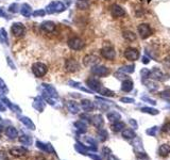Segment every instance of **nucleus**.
Segmentation results:
<instances>
[{
	"label": "nucleus",
	"instance_id": "obj_1",
	"mask_svg": "<svg viewBox=\"0 0 170 160\" xmlns=\"http://www.w3.org/2000/svg\"><path fill=\"white\" fill-rule=\"evenodd\" d=\"M137 30H138V34H139V36L142 40H146V38H148L152 34V29L148 24H140V25H138Z\"/></svg>",
	"mask_w": 170,
	"mask_h": 160
},
{
	"label": "nucleus",
	"instance_id": "obj_2",
	"mask_svg": "<svg viewBox=\"0 0 170 160\" xmlns=\"http://www.w3.org/2000/svg\"><path fill=\"white\" fill-rule=\"evenodd\" d=\"M86 84H87V86H88L89 89H90L93 92H98V93H99V91L102 89L101 81H100L99 79L95 78V77H91V78L87 79V80H86Z\"/></svg>",
	"mask_w": 170,
	"mask_h": 160
},
{
	"label": "nucleus",
	"instance_id": "obj_3",
	"mask_svg": "<svg viewBox=\"0 0 170 160\" xmlns=\"http://www.w3.org/2000/svg\"><path fill=\"white\" fill-rule=\"evenodd\" d=\"M99 62H100L99 58L97 56H95V55H87L83 59V64L85 66H88V67H94V66L98 65Z\"/></svg>",
	"mask_w": 170,
	"mask_h": 160
},
{
	"label": "nucleus",
	"instance_id": "obj_4",
	"mask_svg": "<svg viewBox=\"0 0 170 160\" xmlns=\"http://www.w3.org/2000/svg\"><path fill=\"white\" fill-rule=\"evenodd\" d=\"M91 73L97 77H105L109 74V71L107 66L104 65H96L93 67Z\"/></svg>",
	"mask_w": 170,
	"mask_h": 160
},
{
	"label": "nucleus",
	"instance_id": "obj_5",
	"mask_svg": "<svg viewBox=\"0 0 170 160\" xmlns=\"http://www.w3.org/2000/svg\"><path fill=\"white\" fill-rule=\"evenodd\" d=\"M101 55L107 60H113L115 58V56H116V52H115V49L113 48L112 46L107 45L101 49Z\"/></svg>",
	"mask_w": 170,
	"mask_h": 160
},
{
	"label": "nucleus",
	"instance_id": "obj_6",
	"mask_svg": "<svg viewBox=\"0 0 170 160\" xmlns=\"http://www.w3.org/2000/svg\"><path fill=\"white\" fill-rule=\"evenodd\" d=\"M68 46L74 50H81L84 47V42L80 38H72L68 41Z\"/></svg>",
	"mask_w": 170,
	"mask_h": 160
},
{
	"label": "nucleus",
	"instance_id": "obj_7",
	"mask_svg": "<svg viewBox=\"0 0 170 160\" xmlns=\"http://www.w3.org/2000/svg\"><path fill=\"white\" fill-rule=\"evenodd\" d=\"M125 57L127 60H130V61H136L139 58V51L135 48H127L125 51Z\"/></svg>",
	"mask_w": 170,
	"mask_h": 160
},
{
	"label": "nucleus",
	"instance_id": "obj_8",
	"mask_svg": "<svg viewBox=\"0 0 170 160\" xmlns=\"http://www.w3.org/2000/svg\"><path fill=\"white\" fill-rule=\"evenodd\" d=\"M33 73L36 77H43L47 73V66L43 63H35L33 65Z\"/></svg>",
	"mask_w": 170,
	"mask_h": 160
},
{
	"label": "nucleus",
	"instance_id": "obj_9",
	"mask_svg": "<svg viewBox=\"0 0 170 160\" xmlns=\"http://www.w3.org/2000/svg\"><path fill=\"white\" fill-rule=\"evenodd\" d=\"M150 78H152L153 80H158V81H163L165 80V74L158 67H153L150 73Z\"/></svg>",
	"mask_w": 170,
	"mask_h": 160
},
{
	"label": "nucleus",
	"instance_id": "obj_10",
	"mask_svg": "<svg viewBox=\"0 0 170 160\" xmlns=\"http://www.w3.org/2000/svg\"><path fill=\"white\" fill-rule=\"evenodd\" d=\"M111 13H112L113 17L119 18V17H122V16L125 15V10L119 4H113L112 5V10H111Z\"/></svg>",
	"mask_w": 170,
	"mask_h": 160
},
{
	"label": "nucleus",
	"instance_id": "obj_11",
	"mask_svg": "<svg viewBox=\"0 0 170 160\" xmlns=\"http://www.w3.org/2000/svg\"><path fill=\"white\" fill-rule=\"evenodd\" d=\"M65 67H66L67 71L70 72V73H74V72L80 69L79 63H78L77 60H74V59H69V60H67L66 64H65Z\"/></svg>",
	"mask_w": 170,
	"mask_h": 160
},
{
	"label": "nucleus",
	"instance_id": "obj_12",
	"mask_svg": "<svg viewBox=\"0 0 170 160\" xmlns=\"http://www.w3.org/2000/svg\"><path fill=\"white\" fill-rule=\"evenodd\" d=\"M36 146L45 153H53V154H55V152H54L53 147H52V145L50 143H43L41 141H36Z\"/></svg>",
	"mask_w": 170,
	"mask_h": 160
},
{
	"label": "nucleus",
	"instance_id": "obj_13",
	"mask_svg": "<svg viewBox=\"0 0 170 160\" xmlns=\"http://www.w3.org/2000/svg\"><path fill=\"white\" fill-rule=\"evenodd\" d=\"M91 123H93V125H94L96 128H102V126H103L104 124V121H103V117H102L101 114H96L94 115V116H91Z\"/></svg>",
	"mask_w": 170,
	"mask_h": 160
},
{
	"label": "nucleus",
	"instance_id": "obj_14",
	"mask_svg": "<svg viewBox=\"0 0 170 160\" xmlns=\"http://www.w3.org/2000/svg\"><path fill=\"white\" fill-rule=\"evenodd\" d=\"M87 124L88 123L86 122V119H80V121L74 123V126H76L77 129L79 130L80 133H84L87 130Z\"/></svg>",
	"mask_w": 170,
	"mask_h": 160
},
{
	"label": "nucleus",
	"instance_id": "obj_15",
	"mask_svg": "<svg viewBox=\"0 0 170 160\" xmlns=\"http://www.w3.org/2000/svg\"><path fill=\"white\" fill-rule=\"evenodd\" d=\"M81 107H82V109H83L84 111L90 112V111H93V110H94L95 105L93 104L89 99H83V100L81 102Z\"/></svg>",
	"mask_w": 170,
	"mask_h": 160
},
{
	"label": "nucleus",
	"instance_id": "obj_16",
	"mask_svg": "<svg viewBox=\"0 0 170 160\" xmlns=\"http://www.w3.org/2000/svg\"><path fill=\"white\" fill-rule=\"evenodd\" d=\"M19 119H20V122L23 123V124L25 125L27 128H29V129H31V130H35V125H34V123L32 122L29 117L20 116V117H19Z\"/></svg>",
	"mask_w": 170,
	"mask_h": 160
},
{
	"label": "nucleus",
	"instance_id": "obj_17",
	"mask_svg": "<svg viewBox=\"0 0 170 160\" xmlns=\"http://www.w3.org/2000/svg\"><path fill=\"white\" fill-rule=\"evenodd\" d=\"M121 90L123 92H131L133 90V81L130 79H125L121 83Z\"/></svg>",
	"mask_w": 170,
	"mask_h": 160
},
{
	"label": "nucleus",
	"instance_id": "obj_18",
	"mask_svg": "<svg viewBox=\"0 0 170 160\" xmlns=\"http://www.w3.org/2000/svg\"><path fill=\"white\" fill-rule=\"evenodd\" d=\"M5 135L8 136L9 138H11V139H15L18 136V131L13 126H9V127L5 128Z\"/></svg>",
	"mask_w": 170,
	"mask_h": 160
},
{
	"label": "nucleus",
	"instance_id": "obj_19",
	"mask_svg": "<svg viewBox=\"0 0 170 160\" xmlns=\"http://www.w3.org/2000/svg\"><path fill=\"white\" fill-rule=\"evenodd\" d=\"M74 150H76L78 153H80V154H82V155H87V154H88V150H89L88 147H86L85 145H83L80 142L74 144Z\"/></svg>",
	"mask_w": 170,
	"mask_h": 160
},
{
	"label": "nucleus",
	"instance_id": "obj_20",
	"mask_svg": "<svg viewBox=\"0 0 170 160\" xmlns=\"http://www.w3.org/2000/svg\"><path fill=\"white\" fill-rule=\"evenodd\" d=\"M107 119L113 123L118 122V121L121 119V114L118 113L117 111H112V112H109V113H107Z\"/></svg>",
	"mask_w": 170,
	"mask_h": 160
},
{
	"label": "nucleus",
	"instance_id": "obj_21",
	"mask_svg": "<svg viewBox=\"0 0 170 160\" xmlns=\"http://www.w3.org/2000/svg\"><path fill=\"white\" fill-rule=\"evenodd\" d=\"M122 36H123V38L125 40H127V41H130V42H133L135 41L137 38L136 34H135L133 31H130V30H125L122 32Z\"/></svg>",
	"mask_w": 170,
	"mask_h": 160
},
{
	"label": "nucleus",
	"instance_id": "obj_22",
	"mask_svg": "<svg viewBox=\"0 0 170 160\" xmlns=\"http://www.w3.org/2000/svg\"><path fill=\"white\" fill-rule=\"evenodd\" d=\"M67 108H68L69 111H70L71 113H74V114H76V113H78V112L80 111L79 105L77 104V102H72V100L67 102Z\"/></svg>",
	"mask_w": 170,
	"mask_h": 160
},
{
	"label": "nucleus",
	"instance_id": "obj_23",
	"mask_svg": "<svg viewBox=\"0 0 170 160\" xmlns=\"http://www.w3.org/2000/svg\"><path fill=\"white\" fill-rule=\"evenodd\" d=\"M43 86L46 90V94H48L51 97H58V92L55 91L53 86H49V84H43Z\"/></svg>",
	"mask_w": 170,
	"mask_h": 160
},
{
	"label": "nucleus",
	"instance_id": "obj_24",
	"mask_svg": "<svg viewBox=\"0 0 170 160\" xmlns=\"http://www.w3.org/2000/svg\"><path fill=\"white\" fill-rule=\"evenodd\" d=\"M123 128H125V123L121 122V121L115 122V123H113V124L111 125V129H112L113 131H115V132L121 131V130H123Z\"/></svg>",
	"mask_w": 170,
	"mask_h": 160
},
{
	"label": "nucleus",
	"instance_id": "obj_25",
	"mask_svg": "<svg viewBox=\"0 0 170 160\" xmlns=\"http://www.w3.org/2000/svg\"><path fill=\"white\" fill-rule=\"evenodd\" d=\"M158 154L161 156H168L170 154V145L169 144H162L158 148Z\"/></svg>",
	"mask_w": 170,
	"mask_h": 160
},
{
	"label": "nucleus",
	"instance_id": "obj_26",
	"mask_svg": "<svg viewBox=\"0 0 170 160\" xmlns=\"http://www.w3.org/2000/svg\"><path fill=\"white\" fill-rule=\"evenodd\" d=\"M122 137L125 138V139H134L136 137V133H135V131L133 129L128 128V129L122 130Z\"/></svg>",
	"mask_w": 170,
	"mask_h": 160
},
{
	"label": "nucleus",
	"instance_id": "obj_27",
	"mask_svg": "<svg viewBox=\"0 0 170 160\" xmlns=\"http://www.w3.org/2000/svg\"><path fill=\"white\" fill-rule=\"evenodd\" d=\"M33 107L35 108L37 111L39 112H43L44 108H45V105H44V102L39 97H37V98H35V100H34L33 102Z\"/></svg>",
	"mask_w": 170,
	"mask_h": 160
},
{
	"label": "nucleus",
	"instance_id": "obj_28",
	"mask_svg": "<svg viewBox=\"0 0 170 160\" xmlns=\"http://www.w3.org/2000/svg\"><path fill=\"white\" fill-rule=\"evenodd\" d=\"M145 84L150 91H156V90H158V88H160V86L155 82V80H147V81L145 82Z\"/></svg>",
	"mask_w": 170,
	"mask_h": 160
},
{
	"label": "nucleus",
	"instance_id": "obj_29",
	"mask_svg": "<svg viewBox=\"0 0 170 160\" xmlns=\"http://www.w3.org/2000/svg\"><path fill=\"white\" fill-rule=\"evenodd\" d=\"M140 111L151 115H156L160 113V111H158V109H154V108H151V107H142V109H140Z\"/></svg>",
	"mask_w": 170,
	"mask_h": 160
},
{
	"label": "nucleus",
	"instance_id": "obj_30",
	"mask_svg": "<svg viewBox=\"0 0 170 160\" xmlns=\"http://www.w3.org/2000/svg\"><path fill=\"white\" fill-rule=\"evenodd\" d=\"M97 135H98V137L101 141H107V138H109V133L104 128H99L98 131H97Z\"/></svg>",
	"mask_w": 170,
	"mask_h": 160
},
{
	"label": "nucleus",
	"instance_id": "obj_31",
	"mask_svg": "<svg viewBox=\"0 0 170 160\" xmlns=\"http://www.w3.org/2000/svg\"><path fill=\"white\" fill-rule=\"evenodd\" d=\"M89 7V1L88 0H78L77 1V8L80 10H86Z\"/></svg>",
	"mask_w": 170,
	"mask_h": 160
},
{
	"label": "nucleus",
	"instance_id": "obj_32",
	"mask_svg": "<svg viewBox=\"0 0 170 160\" xmlns=\"http://www.w3.org/2000/svg\"><path fill=\"white\" fill-rule=\"evenodd\" d=\"M42 28L45 31H47V32H51V31L54 30L55 26H54V24L52 23V21H45V23L42 25Z\"/></svg>",
	"mask_w": 170,
	"mask_h": 160
},
{
	"label": "nucleus",
	"instance_id": "obj_33",
	"mask_svg": "<svg viewBox=\"0 0 170 160\" xmlns=\"http://www.w3.org/2000/svg\"><path fill=\"white\" fill-rule=\"evenodd\" d=\"M99 93L104 97H113V96H115L114 91L107 89V88H102V89L99 91Z\"/></svg>",
	"mask_w": 170,
	"mask_h": 160
},
{
	"label": "nucleus",
	"instance_id": "obj_34",
	"mask_svg": "<svg viewBox=\"0 0 170 160\" xmlns=\"http://www.w3.org/2000/svg\"><path fill=\"white\" fill-rule=\"evenodd\" d=\"M28 150H26L23 147H16V148H12L11 150V154L14 156H21V155H25L26 153Z\"/></svg>",
	"mask_w": 170,
	"mask_h": 160
},
{
	"label": "nucleus",
	"instance_id": "obj_35",
	"mask_svg": "<svg viewBox=\"0 0 170 160\" xmlns=\"http://www.w3.org/2000/svg\"><path fill=\"white\" fill-rule=\"evenodd\" d=\"M18 140H19V142L23 145H31L32 142H33V141H32V138H31L30 136H21V137L18 138Z\"/></svg>",
	"mask_w": 170,
	"mask_h": 160
},
{
	"label": "nucleus",
	"instance_id": "obj_36",
	"mask_svg": "<svg viewBox=\"0 0 170 160\" xmlns=\"http://www.w3.org/2000/svg\"><path fill=\"white\" fill-rule=\"evenodd\" d=\"M134 69H135V66L133 65V64H131V65H125V66H122V67H120L119 72H121V73H127V74H132L133 72H134Z\"/></svg>",
	"mask_w": 170,
	"mask_h": 160
},
{
	"label": "nucleus",
	"instance_id": "obj_37",
	"mask_svg": "<svg viewBox=\"0 0 170 160\" xmlns=\"http://www.w3.org/2000/svg\"><path fill=\"white\" fill-rule=\"evenodd\" d=\"M85 140H86V142L89 143L90 144V146H89V150H96L97 152V142L96 140H94L91 137H86L85 138Z\"/></svg>",
	"mask_w": 170,
	"mask_h": 160
},
{
	"label": "nucleus",
	"instance_id": "obj_38",
	"mask_svg": "<svg viewBox=\"0 0 170 160\" xmlns=\"http://www.w3.org/2000/svg\"><path fill=\"white\" fill-rule=\"evenodd\" d=\"M158 126H153V127L149 128V129L146 130V133H147L148 136H155L156 133H158Z\"/></svg>",
	"mask_w": 170,
	"mask_h": 160
},
{
	"label": "nucleus",
	"instance_id": "obj_39",
	"mask_svg": "<svg viewBox=\"0 0 170 160\" xmlns=\"http://www.w3.org/2000/svg\"><path fill=\"white\" fill-rule=\"evenodd\" d=\"M150 73H151V71H149V69H142V72H140V75H142V79H148L150 78Z\"/></svg>",
	"mask_w": 170,
	"mask_h": 160
},
{
	"label": "nucleus",
	"instance_id": "obj_40",
	"mask_svg": "<svg viewBox=\"0 0 170 160\" xmlns=\"http://www.w3.org/2000/svg\"><path fill=\"white\" fill-rule=\"evenodd\" d=\"M161 97L165 99H169L170 98V89L164 90V91L161 93Z\"/></svg>",
	"mask_w": 170,
	"mask_h": 160
},
{
	"label": "nucleus",
	"instance_id": "obj_41",
	"mask_svg": "<svg viewBox=\"0 0 170 160\" xmlns=\"http://www.w3.org/2000/svg\"><path fill=\"white\" fill-rule=\"evenodd\" d=\"M120 102H125V104H132V102H135V99L130 98V97H122V98H120Z\"/></svg>",
	"mask_w": 170,
	"mask_h": 160
},
{
	"label": "nucleus",
	"instance_id": "obj_42",
	"mask_svg": "<svg viewBox=\"0 0 170 160\" xmlns=\"http://www.w3.org/2000/svg\"><path fill=\"white\" fill-rule=\"evenodd\" d=\"M163 132H166V133H170V122H167L163 125L162 128Z\"/></svg>",
	"mask_w": 170,
	"mask_h": 160
},
{
	"label": "nucleus",
	"instance_id": "obj_43",
	"mask_svg": "<svg viewBox=\"0 0 170 160\" xmlns=\"http://www.w3.org/2000/svg\"><path fill=\"white\" fill-rule=\"evenodd\" d=\"M136 156H137V158H140V159H148V155L146 154V153H144V152H136Z\"/></svg>",
	"mask_w": 170,
	"mask_h": 160
},
{
	"label": "nucleus",
	"instance_id": "obj_44",
	"mask_svg": "<svg viewBox=\"0 0 170 160\" xmlns=\"http://www.w3.org/2000/svg\"><path fill=\"white\" fill-rule=\"evenodd\" d=\"M142 99L144 100V102H149V104H151V105H156V102H155L154 99L149 98V97H147V96H142Z\"/></svg>",
	"mask_w": 170,
	"mask_h": 160
},
{
	"label": "nucleus",
	"instance_id": "obj_45",
	"mask_svg": "<svg viewBox=\"0 0 170 160\" xmlns=\"http://www.w3.org/2000/svg\"><path fill=\"white\" fill-rule=\"evenodd\" d=\"M163 64H164V66H165L166 69H170V56L166 57V58L164 59Z\"/></svg>",
	"mask_w": 170,
	"mask_h": 160
},
{
	"label": "nucleus",
	"instance_id": "obj_46",
	"mask_svg": "<svg viewBox=\"0 0 170 160\" xmlns=\"http://www.w3.org/2000/svg\"><path fill=\"white\" fill-rule=\"evenodd\" d=\"M129 123H130V125H131V126L134 128V129H137V128H138V124H137V122L135 121L134 119H129Z\"/></svg>",
	"mask_w": 170,
	"mask_h": 160
},
{
	"label": "nucleus",
	"instance_id": "obj_47",
	"mask_svg": "<svg viewBox=\"0 0 170 160\" xmlns=\"http://www.w3.org/2000/svg\"><path fill=\"white\" fill-rule=\"evenodd\" d=\"M87 156H89L93 160H102V158L99 155H97V154H90V153H88Z\"/></svg>",
	"mask_w": 170,
	"mask_h": 160
},
{
	"label": "nucleus",
	"instance_id": "obj_48",
	"mask_svg": "<svg viewBox=\"0 0 170 160\" xmlns=\"http://www.w3.org/2000/svg\"><path fill=\"white\" fill-rule=\"evenodd\" d=\"M96 106L102 110H107V108H109V107L104 104V102H96Z\"/></svg>",
	"mask_w": 170,
	"mask_h": 160
},
{
	"label": "nucleus",
	"instance_id": "obj_49",
	"mask_svg": "<svg viewBox=\"0 0 170 160\" xmlns=\"http://www.w3.org/2000/svg\"><path fill=\"white\" fill-rule=\"evenodd\" d=\"M102 152H103V154L105 156H109V155H111V154H112V150H109V147H107V146H104L103 150H102Z\"/></svg>",
	"mask_w": 170,
	"mask_h": 160
},
{
	"label": "nucleus",
	"instance_id": "obj_50",
	"mask_svg": "<svg viewBox=\"0 0 170 160\" xmlns=\"http://www.w3.org/2000/svg\"><path fill=\"white\" fill-rule=\"evenodd\" d=\"M0 160H9L7 154L4 152H1V150H0Z\"/></svg>",
	"mask_w": 170,
	"mask_h": 160
},
{
	"label": "nucleus",
	"instance_id": "obj_51",
	"mask_svg": "<svg viewBox=\"0 0 170 160\" xmlns=\"http://www.w3.org/2000/svg\"><path fill=\"white\" fill-rule=\"evenodd\" d=\"M107 160H119L118 158L116 157L115 155H113V154H111V155L107 156Z\"/></svg>",
	"mask_w": 170,
	"mask_h": 160
},
{
	"label": "nucleus",
	"instance_id": "obj_52",
	"mask_svg": "<svg viewBox=\"0 0 170 160\" xmlns=\"http://www.w3.org/2000/svg\"><path fill=\"white\" fill-rule=\"evenodd\" d=\"M150 62V59L148 58V57H144V58H142V63H145V64H148Z\"/></svg>",
	"mask_w": 170,
	"mask_h": 160
},
{
	"label": "nucleus",
	"instance_id": "obj_53",
	"mask_svg": "<svg viewBox=\"0 0 170 160\" xmlns=\"http://www.w3.org/2000/svg\"><path fill=\"white\" fill-rule=\"evenodd\" d=\"M2 125H1V124H0V132H1V131H2Z\"/></svg>",
	"mask_w": 170,
	"mask_h": 160
},
{
	"label": "nucleus",
	"instance_id": "obj_54",
	"mask_svg": "<svg viewBox=\"0 0 170 160\" xmlns=\"http://www.w3.org/2000/svg\"><path fill=\"white\" fill-rule=\"evenodd\" d=\"M150 1H151V0H148V2H150Z\"/></svg>",
	"mask_w": 170,
	"mask_h": 160
},
{
	"label": "nucleus",
	"instance_id": "obj_55",
	"mask_svg": "<svg viewBox=\"0 0 170 160\" xmlns=\"http://www.w3.org/2000/svg\"></svg>",
	"mask_w": 170,
	"mask_h": 160
}]
</instances>
